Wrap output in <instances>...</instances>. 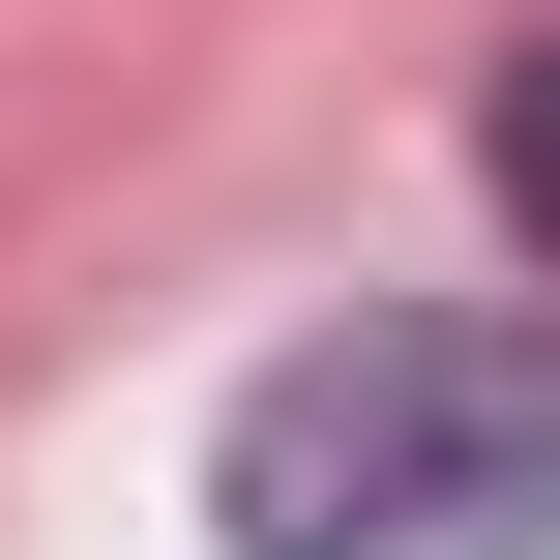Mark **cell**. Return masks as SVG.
<instances>
[{
    "mask_svg": "<svg viewBox=\"0 0 560 560\" xmlns=\"http://www.w3.org/2000/svg\"><path fill=\"white\" fill-rule=\"evenodd\" d=\"M472 148H502V236H532V266H560V30H532V59H502V118H472Z\"/></svg>",
    "mask_w": 560,
    "mask_h": 560,
    "instance_id": "2",
    "label": "cell"
},
{
    "mask_svg": "<svg viewBox=\"0 0 560 560\" xmlns=\"http://www.w3.org/2000/svg\"><path fill=\"white\" fill-rule=\"evenodd\" d=\"M207 532L236 560H560V325L472 295H354L207 413Z\"/></svg>",
    "mask_w": 560,
    "mask_h": 560,
    "instance_id": "1",
    "label": "cell"
}]
</instances>
